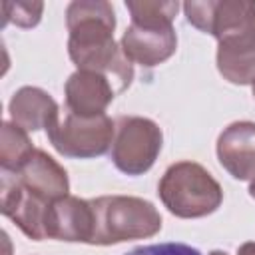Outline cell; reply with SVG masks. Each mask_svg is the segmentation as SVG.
I'll use <instances>...</instances> for the list:
<instances>
[{
	"mask_svg": "<svg viewBox=\"0 0 255 255\" xmlns=\"http://www.w3.org/2000/svg\"><path fill=\"white\" fill-rule=\"evenodd\" d=\"M54 149L64 157L90 159L104 155L116 135V122L106 114L84 118L66 112L52 128L46 129Z\"/></svg>",
	"mask_w": 255,
	"mask_h": 255,
	"instance_id": "5",
	"label": "cell"
},
{
	"mask_svg": "<svg viewBox=\"0 0 255 255\" xmlns=\"http://www.w3.org/2000/svg\"><path fill=\"white\" fill-rule=\"evenodd\" d=\"M126 255H203L201 251H197L191 245L185 243H175V241H167V243H153V245H143V247H135Z\"/></svg>",
	"mask_w": 255,
	"mask_h": 255,
	"instance_id": "18",
	"label": "cell"
},
{
	"mask_svg": "<svg viewBox=\"0 0 255 255\" xmlns=\"http://www.w3.org/2000/svg\"><path fill=\"white\" fill-rule=\"evenodd\" d=\"M124 54L131 64L153 68L169 60L177 50V36L173 26H139L129 24L120 42Z\"/></svg>",
	"mask_w": 255,
	"mask_h": 255,
	"instance_id": "8",
	"label": "cell"
},
{
	"mask_svg": "<svg viewBox=\"0 0 255 255\" xmlns=\"http://www.w3.org/2000/svg\"><path fill=\"white\" fill-rule=\"evenodd\" d=\"M161 203L169 213L181 219L205 217L223 201V189L217 179L195 161H177L169 165L157 185Z\"/></svg>",
	"mask_w": 255,
	"mask_h": 255,
	"instance_id": "3",
	"label": "cell"
},
{
	"mask_svg": "<svg viewBox=\"0 0 255 255\" xmlns=\"http://www.w3.org/2000/svg\"><path fill=\"white\" fill-rule=\"evenodd\" d=\"M253 96H255V84H253Z\"/></svg>",
	"mask_w": 255,
	"mask_h": 255,
	"instance_id": "22",
	"label": "cell"
},
{
	"mask_svg": "<svg viewBox=\"0 0 255 255\" xmlns=\"http://www.w3.org/2000/svg\"><path fill=\"white\" fill-rule=\"evenodd\" d=\"M2 245H4V253H2V255H12V253H10V239H8L6 233H2Z\"/></svg>",
	"mask_w": 255,
	"mask_h": 255,
	"instance_id": "20",
	"label": "cell"
},
{
	"mask_svg": "<svg viewBox=\"0 0 255 255\" xmlns=\"http://www.w3.org/2000/svg\"><path fill=\"white\" fill-rule=\"evenodd\" d=\"M68 54L78 70L106 76L116 94L133 80V64L114 40L116 14L106 0H76L66 8Z\"/></svg>",
	"mask_w": 255,
	"mask_h": 255,
	"instance_id": "1",
	"label": "cell"
},
{
	"mask_svg": "<svg viewBox=\"0 0 255 255\" xmlns=\"http://www.w3.org/2000/svg\"><path fill=\"white\" fill-rule=\"evenodd\" d=\"M237 255H255V243H253V241L243 243V245L237 249Z\"/></svg>",
	"mask_w": 255,
	"mask_h": 255,
	"instance_id": "19",
	"label": "cell"
},
{
	"mask_svg": "<svg viewBox=\"0 0 255 255\" xmlns=\"http://www.w3.org/2000/svg\"><path fill=\"white\" fill-rule=\"evenodd\" d=\"M94 233L90 245H118L159 233L161 215L147 199L133 195H102L90 199Z\"/></svg>",
	"mask_w": 255,
	"mask_h": 255,
	"instance_id": "2",
	"label": "cell"
},
{
	"mask_svg": "<svg viewBox=\"0 0 255 255\" xmlns=\"http://www.w3.org/2000/svg\"><path fill=\"white\" fill-rule=\"evenodd\" d=\"M183 12L191 26L217 42L255 28V2L249 0H189Z\"/></svg>",
	"mask_w": 255,
	"mask_h": 255,
	"instance_id": "6",
	"label": "cell"
},
{
	"mask_svg": "<svg viewBox=\"0 0 255 255\" xmlns=\"http://www.w3.org/2000/svg\"><path fill=\"white\" fill-rule=\"evenodd\" d=\"M64 94L68 112L84 118H94L102 116L106 108L112 104L116 88L102 74L78 70L66 80Z\"/></svg>",
	"mask_w": 255,
	"mask_h": 255,
	"instance_id": "11",
	"label": "cell"
},
{
	"mask_svg": "<svg viewBox=\"0 0 255 255\" xmlns=\"http://www.w3.org/2000/svg\"><path fill=\"white\" fill-rule=\"evenodd\" d=\"M52 203H54L52 199H46L26 189L12 171L2 169L0 209L6 217H10L18 225V229L26 237L34 241L48 239V217Z\"/></svg>",
	"mask_w": 255,
	"mask_h": 255,
	"instance_id": "7",
	"label": "cell"
},
{
	"mask_svg": "<svg viewBox=\"0 0 255 255\" xmlns=\"http://www.w3.org/2000/svg\"><path fill=\"white\" fill-rule=\"evenodd\" d=\"M94 233V209L90 199L66 195L52 203L48 217V239L88 243Z\"/></svg>",
	"mask_w": 255,
	"mask_h": 255,
	"instance_id": "10",
	"label": "cell"
},
{
	"mask_svg": "<svg viewBox=\"0 0 255 255\" xmlns=\"http://www.w3.org/2000/svg\"><path fill=\"white\" fill-rule=\"evenodd\" d=\"M126 8L131 14V24L173 26L179 4L177 2H159V0H139V2H126Z\"/></svg>",
	"mask_w": 255,
	"mask_h": 255,
	"instance_id": "16",
	"label": "cell"
},
{
	"mask_svg": "<svg viewBox=\"0 0 255 255\" xmlns=\"http://www.w3.org/2000/svg\"><path fill=\"white\" fill-rule=\"evenodd\" d=\"M217 157L231 177L251 181L255 177V124H229L217 137Z\"/></svg>",
	"mask_w": 255,
	"mask_h": 255,
	"instance_id": "9",
	"label": "cell"
},
{
	"mask_svg": "<svg viewBox=\"0 0 255 255\" xmlns=\"http://www.w3.org/2000/svg\"><path fill=\"white\" fill-rule=\"evenodd\" d=\"M12 173L26 189L52 201L66 197L70 191L66 169L44 149H34L30 157Z\"/></svg>",
	"mask_w": 255,
	"mask_h": 255,
	"instance_id": "12",
	"label": "cell"
},
{
	"mask_svg": "<svg viewBox=\"0 0 255 255\" xmlns=\"http://www.w3.org/2000/svg\"><path fill=\"white\" fill-rule=\"evenodd\" d=\"M249 195L255 199V177L251 179V183H249Z\"/></svg>",
	"mask_w": 255,
	"mask_h": 255,
	"instance_id": "21",
	"label": "cell"
},
{
	"mask_svg": "<svg viewBox=\"0 0 255 255\" xmlns=\"http://www.w3.org/2000/svg\"><path fill=\"white\" fill-rule=\"evenodd\" d=\"M0 8H2V26L12 22L20 28H34L42 20V12H44L42 2H10V0H4L0 4Z\"/></svg>",
	"mask_w": 255,
	"mask_h": 255,
	"instance_id": "17",
	"label": "cell"
},
{
	"mask_svg": "<svg viewBox=\"0 0 255 255\" xmlns=\"http://www.w3.org/2000/svg\"><path fill=\"white\" fill-rule=\"evenodd\" d=\"M163 143L159 126L141 116H120L112 143V161L126 175H141L151 169Z\"/></svg>",
	"mask_w": 255,
	"mask_h": 255,
	"instance_id": "4",
	"label": "cell"
},
{
	"mask_svg": "<svg viewBox=\"0 0 255 255\" xmlns=\"http://www.w3.org/2000/svg\"><path fill=\"white\" fill-rule=\"evenodd\" d=\"M28 131L14 122H2V143H0V163L4 171H16L34 151Z\"/></svg>",
	"mask_w": 255,
	"mask_h": 255,
	"instance_id": "15",
	"label": "cell"
},
{
	"mask_svg": "<svg viewBox=\"0 0 255 255\" xmlns=\"http://www.w3.org/2000/svg\"><path fill=\"white\" fill-rule=\"evenodd\" d=\"M8 112L12 122L26 131L48 129L60 120V108L56 100L36 86L20 88L8 104Z\"/></svg>",
	"mask_w": 255,
	"mask_h": 255,
	"instance_id": "13",
	"label": "cell"
},
{
	"mask_svg": "<svg viewBox=\"0 0 255 255\" xmlns=\"http://www.w3.org/2000/svg\"><path fill=\"white\" fill-rule=\"evenodd\" d=\"M217 70L231 84H255V28L217 42Z\"/></svg>",
	"mask_w": 255,
	"mask_h": 255,
	"instance_id": "14",
	"label": "cell"
}]
</instances>
